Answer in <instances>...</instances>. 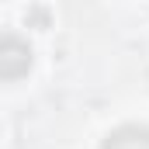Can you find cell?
Returning a JSON list of instances; mask_svg holds the SVG:
<instances>
[{
	"label": "cell",
	"instance_id": "1",
	"mask_svg": "<svg viewBox=\"0 0 149 149\" xmlns=\"http://www.w3.org/2000/svg\"><path fill=\"white\" fill-rule=\"evenodd\" d=\"M28 66H31V45L17 35H3L0 38V76L17 80L28 73Z\"/></svg>",
	"mask_w": 149,
	"mask_h": 149
},
{
	"label": "cell",
	"instance_id": "2",
	"mask_svg": "<svg viewBox=\"0 0 149 149\" xmlns=\"http://www.w3.org/2000/svg\"><path fill=\"white\" fill-rule=\"evenodd\" d=\"M101 149H149V125H118Z\"/></svg>",
	"mask_w": 149,
	"mask_h": 149
},
{
	"label": "cell",
	"instance_id": "3",
	"mask_svg": "<svg viewBox=\"0 0 149 149\" xmlns=\"http://www.w3.org/2000/svg\"><path fill=\"white\" fill-rule=\"evenodd\" d=\"M28 24H49V10L45 7H31L28 10Z\"/></svg>",
	"mask_w": 149,
	"mask_h": 149
}]
</instances>
